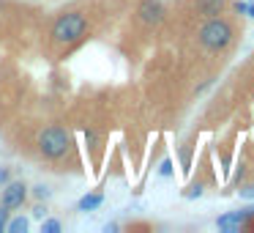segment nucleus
<instances>
[{
	"label": "nucleus",
	"mask_w": 254,
	"mask_h": 233,
	"mask_svg": "<svg viewBox=\"0 0 254 233\" xmlns=\"http://www.w3.org/2000/svg\"><path fill=\"white\" fill-rule=\"evenodd\" d=\"M88 33V17L82 11H66L52 25V41L55 44H74Z\"/></svg>",
	"instance_id": "obj_1"
},
{
	"label": "nucleus",
	"mask_w": 254,
	"mask_h": 233,
	"mask_svg": "<svg viewBox=\"0 0 254 233\" xmlns=\"http://www.w3.org/2000/svg\"><path fill=\"white\" fill-rule=\"evenodd\" d=\"M232 36L235 33H232V25L227 22V19L208 17V22L199 28V44L210 52H219V50H224V47H230Z\"/></svg>",
	"instance_id": "obj_2"
},
{
	"label": "nucleus",
	"mask_w": 254,
	"mask_h": 233,
	"mask_svg": "<svg viewBox=\"0 0 254 233\" xmlns=\"http://www.w3.org/2000/svg\"><path fill=\"white\" fill-rule=\"evenodd\" d=\"M68 145H71V137L61 126H50L39 134V151L44 159H61V156H66Z\"/></svg>",
	"instance_id": "obj_3"
},
{
	"label": "nucleus",
	"mask_w": 254,
	"mask_h": 233,
	"mask_svg": "<svg viewBox=\"0 0 254 233\" xmlns=\"http://www.w3.org/2000/svg\"><path fill=\"white\" fill-rule=\"evenodd\" d=\"M216 225L221 231H230V233H238V231H246V228H254V206L249 209H241V211H230V214L219 217Z\"/></svg>",
	"instance_id": "obj_4"
},
{
	"label": "nucleus",
	"mask_w": 254,
	"mask_h": 233,
	"mask_svg": "<svg viewBox=\"0 0 254 233\" xmlns=\"http://www.w3.org/2000/svg\"><path fill=\"white\" fill-rule=\"evenodd\" d=\"M25 198H28V189H25L22 181H8L6 184V189H3V206H6L8 211L19 209V206L25 203Z\"/></svg>",
	"instance_id": "obj_5"
},
{
	"label": "nucleus",
	"mask_w": 254,
	"mask_h": 233,
	"mask_svg": "<svg viewBox=\"0 0 254 233\" xmlns=\"http://www.w3.org/2000/svg\"><path fill=\"white\" fill-rule=\"evenodd\" d=\"M137 14L145 25H159L164 19V6H161L159 0H142L137 6Z\"/></svg>",
	"instance_id": "obj_6"
},
{
	"label": "nucleus",
	"mask_w": 254,
	"mask_h": 233,
	"mask_svg": "<svg viewBox=\"0 0 254 233\" xmlns=\"http://www.w3.org/2000/svg\"><path fill=\"white\" fill-rule=\"evenodd\" d=\"M227 0H197V11L205 14V17H219L224 11Z\"/></svg>",
	"instance_id": "obj_7"
},
{
	"label": "nucleus",
	"mask_w": 254,
	"mask_h": 233,
	"mask_svg": "<svg viewBox=\"0 0 254 233\" xmlns=\"http://www.w3.org/2000/svg\"><path fill=\"white\" fill-rule=\"evenodd\" d=\"M101 200H104V198H101V195L99 192H93V195H85V198H79V211H93V209H99V206H101Z\"/></svg>",
	"instance_id": "obj_8"
},
{
	"label": "nucleus",
	"mask_w": 254,
	"mask_h": 233,
	"mask_svg": "<svg viewBox=\"0 0 254 233\" xmlns=\"http://www.w3.org/2000/svg\"><path fill=\"white\" fill-rule=\"evenodd\" d=\"M6 231L8 233H25L28 231V220H25V217H17V220L6 222Z\"/></svg>",
	"instance_id": "obj_9"
},
{
	"label": "nucleus",
	"mask_w": 254,
	"mask_h": 233,
	"mask_svg": "<svg viewBox=\"0 0 254 233\" xmlns=\"http://www.w3.org/2000/svg\"><path fill=\"white\" fill-rule=\"evenodd\" d=\"M41 233H61V222H58V220H47L44 225H41Z\"/></svg>",
	"instance_id": "obj_10"
},
{
	"label": "nucleus",
	"mask_w": 254,
	"mask_h": 233,
	"mask_svg": "<svg viewBox=\"0 0 254 233\" xmlns=\"http://www.w3.org/2000/svg\"><path fill=\"white\" fill-rule=\"evenodd\" d=\"M199 195H202V187H199V184H191V187L183 192V198H199Z\"/></svg>",
	"instance_id": "obj_11"
},
{
	"label": "nucleus",
	"mask_w": 254,
	"mask_h": 233,
	"mask_svg": "<svg viewBox=\"0 0 254 233\" xmlns=\"http://www.w3.org/2000/svg\"><path fill=\"white\" fill-rule=\"evenodd\" d=\"M33 195H36V198H39V200H44V198H50V189H47L44 184H39V187L33 189Z\"/></svg>",
	"instance_id": "obj_12"
},
{
	"label": "nucleus",
	"mask_w": 254,
	"mask_h": 233,
	"mask_svg": "<svg viewBox=\"0 0 254 233\" xmlns=\"http://www.w3.org/2000/svg\"><path fill=\"white\" fill-rule=\"evenodd\" d=\"M6 222H8V209L0 206V231H6Z\"/></svg>",
	"instance_id": "obj_13"
},
{
	"label": "nucleus",
	"mask_w": 254,
	"mask_h": 233,
	"mask_svg": "<svg viewBox=\"0 0 254 233\" xmlns=\"http://www.w3.org/2000/svg\"><path fill=\"white\" fill-rule=\"evenodd\" d=\"M159 173H161V176H170V173H172V162L164 159V162H161V170Z\"/></svg>",
	"instance_id": "obj_14"
},
{
	"label": "nucleus",
	"mask_w": 254,
	"mask_h": 233,
	"mask_svg": "<svg viewBox=\"0 0 254 233\" xmlns=\"http://www.w3.org/2000/svg\"><path fill=\"white\" fill-rule=\"evenodd\" d=\"M241 195H243V198H252V200H254V187H246V189H241Z\"/></svg>",
	"instance_id": "obj_15"
},
{
	"label": "nucleus",
	"mask_w": 254,
	"mask_h": 233,
	"mask_svg": "<svg viewBox=\"0 0 254 233\" xmlns=\"http://www.w3.org/2000/svg\"><path fill=\"white\" fill-rule=\"evenodd\" d=\"M0 184H8V170L6 167H0Z\"/></svg>",
	"instance_id": "obj_16"
},
{
	"label": "nucleus",
	"mask_w": 254,
	"mask_h": 233,
	"mask_svg": "<svg viewBox=\"0 0 254 233\" xmlns=\"http://www.w3.org/2000/svg\"><path fill=\"white\" fill-rule=\"evenodd\" d=\"M44 214H47L44 206H36V209H33V217H44Z\"/></svg>",
	"instance_id": "obj_17"
},
{
	"label": "nucleus",
	"mask_w": 254,
	"mask_h": 233,
	"mask_svg": "<svg viewBox=\"0 0 254 233\" xmlns=\"http://www.w3.org/2000/svg\"><path fill=\"white\" fill-rule=\"evenodd\" d=\"M85 140H88V143L93 145V143H96V140H99V137H96V132H85Z\"/></svg>",
	"instance_id": "obj_18"
},
{
	"label": "nucleus",
	"mask_w": 254,
	"mask_h": 233,
	"mask_svg": "<svg viewBox=\"0 0 254 233\" xmlns=\"http://www.w3.org/2000/svg\"><path fill=\"white\" fill-rule=\"evenodd\" d=\"M246 6H249V3H243V0H238V3H235V8H238L241 14H246Z\"/></svg>",
	"instance_id": "obj_19"
},
{
	"label": "nucleus",
	"mask_w": 254,
	"mask_h": 233,
	"mask_svg": "<svg viewBox=\"0 0 254 233\" xmlns=\"http://www.w3.org/2000/svg\"><path fill=\"white\" fill-rule=\"evenodd\" d=\"M246 14H249V17H254V0H252V3L246 6Z\"/></svg>",
	"instance_id": "obj_20"
}]
</instances>
